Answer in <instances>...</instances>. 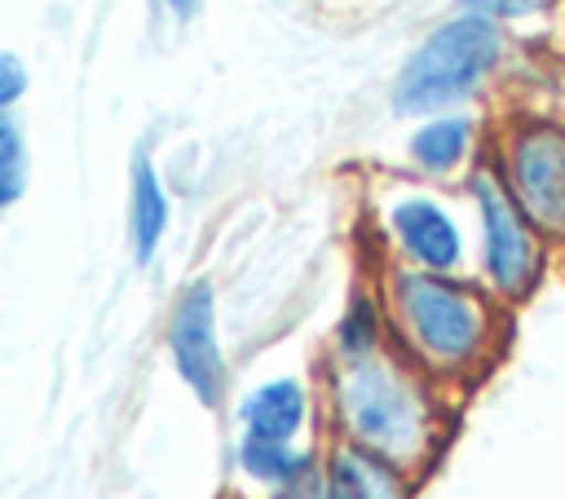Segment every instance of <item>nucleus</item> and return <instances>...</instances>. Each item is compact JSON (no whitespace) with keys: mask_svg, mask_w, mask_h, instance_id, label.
<instances>
[{"mask_svg":"<svg viewBox=\"0 0 565 499\" xmlns=\"http://www.w3.org/2000/svg\"><path fill=\"white\" fill-rule=\"evenodd\" d=\"M388 344L433 384L459 389L490 371L508 331V305L459 274L393 265L380 283Z\"/></svg>","mask_w":565,"mask_h":499,"instance_id":"f257e3e1","label":"nucleus"},{"mask_svg":"<svg viewBox=\"0 0 565 499\" xmlns=\"http://www.w3.org/2000/svg\"><path fill=\"white\" fill-rule=\"evenodd\" d=\"M322 380L335 442L375 450L411 477L437 459L450 428L446 389L411 367L393 344L366 358H331Z\"/></svg>","mask_w":565,"mask_h":499,"instance_id":"f03ea898","label":"nucleus"},{"mask_svg":"<svg viewBox=\"0 0 565 499\" xmlns=\"http://www.w3.org/2000/svg\"><path fill=\"white\" fill-rule=\"evenodd\" d=\"M503 35L494 22L459 13L424 35V44L402 62L393 79V106L402 115H428L455 106L481 88V79L499 66Z\"/></svg>","mask_w":565,"mask_h":499,"instance_id":"7ed1b4c3","label":"nucleus"},{"mask_svg":"<svg viewBox=\"0 0 565 499\" xmlns=\"http://www.w3.org/2000/svg\"><path fill=\"white\" fill-rule=\"evenodd\" d=\"M468 194L477 208V230H481V274H486V291L503 305H521L547 265V243L543 234L525 221V212L516 208V199L508 194L503 177L494 172V163H481L468 177Z\"/></svg>","mask_w":565,"mask_h":499,"instance_id":"20e7f679","label":"nucleus"},{"mask_svg":"<svg viewBox=\"0 0 565 499\" xmlns=\"http://www.w3.org/2000/svg\"><path fill=\"white\" fill-rule=\"evenodd\" d=\"M494 172L543 243H565V124L543 115L512 119L499 137Z\"/></svg>","mask_w":565,"mask_h":499,"instance_id":"39448f33","label":"nucleus"},{"mask_svg":"<svg viewBox=\"0 0 565 499\" xmlns=\"http://www.w3.org/2000/svg\"><path fill=\"white\" fill-rule=\"evenodd\" d=\"M168 349H172V367L177 375L190 384V393L203 406H221L225 397V353H221V336H216V291L207 278L190 283L168 318Z\"/></svg>","mask_w":565,"mask_h":499,"instance_id":"423d86ee","label":"nucleus"},{"mask_svg":"<svg viewBox=\"0 0 565 499\" xmlns=\"http://www.w3.org/2000/svg\"><path fill=\"white\" fill-rule=\"evenodd\" d=\"M384 230L402 256L406 269L424 274H459L463 265V230L450 216V208L433 194H397L384 208Z\"/></svg>","mask_w":565,"mask_h":499,"instance_id":"0eeeda50","label":"nucleus"},{"mask_svg":"<svg viewBox=\"0 0 565 499\" xmlns=\"http://www.w3.org/2000/svg\"><path fill=\"white\" fill-rule=\"evenodd\" d=\"M322 477L327 499H411L415 490V477L406 468L353 442H331V450L322 455Z\"/></svg>","mask_w":565,"mask_h":499,"instance_id":"6e6552de","label":"nucleus"},{"mask_svg":"<svg viewBox=\"0 0 565 499\" xmlns=\"http://www.w3.org/2000/svg\"><path fill=\"white\" fill-rule=\"evenodd\" d=\"M238 424H243V437H252V442L296 446V437L309 424V389H305V380L278 375V380L256 384L238 402Z\"/></svg>","mask_w":565,"mask_h":499,"instance_id":"1a4fd4ad","label":"nucleus"},{"mask_svg":"<svg viewBox=\"0 0 565 499\" xmlns=\"http://www.w3.org/2000/svg\"><path fill=\"white\" fill-rule=\"evenodd\" d=\"M168 230V194L163 181L154 172V163L146 155L132 159V185H128V238H132V256L146 265L159 247Z\"/></svg>","mask_w":565,"mask_h":499,"instance_id":"9d476101","label":"nucleus"},{"mask_svg":"<svg viewBox=\"0 0 565 499\" xmlns=\"http://www.w3.org/2000/svg\"><path fill=\"white\" fill-rule=\"evenodd\" d=\"M472 150V119L463 115H437V119H424L411 141H406V155L419 172L428 177H446L455 172Z\"/></svg>","mask_w":565,"mask_h":499,"instance_id":"9b49d317","label":"nucleus"},{"mask_svg":"<svg viewBox=\"0 0 565 499\" xmlns=\"http://www.w3.org/2000/svg\"><path fill=\"white\" fill-rule=\"evenodd\" d=\"M318 464V455L309 446H282V442H252V437H238V468L247 481L265 486L269 499L278 490H287L296 477H305L309 468Z\"/></svg>","mask_w":565,"mask_h":499,"instance_id":"f8f14e48","label":"nucleus"},{"mask_svg":"<svg viewBox=\"0 0 565 499\" xmlns=\"http://www.w3.org/2000/svg\"><path fill=\"white\" fill-rule=\"evenodd\" d=\"M384 344H388V322H384L380 291L358 287L353 300L344 305V318L335 322L331 358H366V353H380Z\"/></svg>","mask_w":565,"mask_h":499,"instance_id":"ddd939ff","label":"nucleus"},{"mask_svg":"<svg viewBox=\"0 0 565 499\" xmlns=\"http://www.w3.org/2000/svg\"><path fill=\"white\" fill-rule=\"evenodd\" d=\"M26 190V141L13 119L0 115V208L18 203Z\"/></svg>","mask_w":565,"mask_h":499,"instance_id":"4468645a","label":"nucleus"},{"mask_svg":"<svg viewBox=\"0 0 565 499\" xmlns=\"http://www.w3.org/2000/svg\"><path fill=\"white\" fill-rule=\"evenodd\" d=\"M459 4H463V13H472V18L494 22V18H525V13L543 9L547 0H459Z\"/></svg>","mask_w":565,"mask_h":499,"instance_id":"2eb2a0df","label":"nucleus"},{"mask_svg":"<svg viewBox=\"0 0 565 499\" xmlns=\"http://www.w3.org/2000/svg\"><path fill=\"white\" fill-rule=\"evenodd\" d=\"M22 88H26V66H22L13 53H0V110H4L9 102H18Z\"/></svg>","mask_w":565,"mask_h":499,"instance_id":"dca6fc26","label":"nucleus"},{"mask_svg":"<svg viewBox=\"0 0 565 499\" xmlns=\"http://www.w3.org/2000/svg\"><path fill=\"white\" fill-rule=\"evenodd\" d=\"M163 4H168L177 18H194V13L203 9V0H163Z\"/></svg>","mask_w":565,"mask_h":499,"instance_id":"f3484780","label":"nucleus"}]
</instances>
